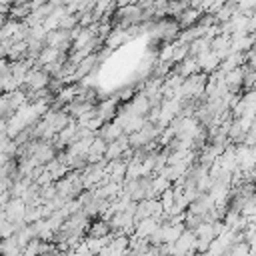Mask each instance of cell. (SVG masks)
Segmentation results:
<instances>
[{
  "mask_svg": "<svg viewBox=\"0 0 256 256\" xmlns=\"http://www.w3.org/2000/svg\"><path fill=\"white\" fill-rule=\"evenodd\" d=\"M204 90H206V74L198 72V74H194V76H190L182 82V86H180V90L174 98L180 100V102L190 100V98H198V96L204 94Z\"/></svg>",
  "mask_w": 256,
  "mask_h": 256,
  "instance_id": "cell-1",
  "label": "cell"
},
{
  "mask_svg": "<svg viewBox=\"0 0 256 256\" xmlns=\"http://www.w3.org/2000/svg\"><path fill=\"white\" fill-rule=\"evenodd\" d=\"M24 86L30 90V94L42 92V90H46L50 86V76L42 68H32L24 78Z\"/></svg>",
  "mask_w": 256,
  "mask_h": 256,
  "instance_id": "cell-2",
  "label": "cell"
},
{
  "mask_svg": "<svg viewBox=\"0 0 256 256\" xmlns=\"http://www.w3.org/2000/svg\"><path fill=\"white\" fill-rule=\"evenodd\" d=\"M26 204L22 198H10V202L2 208L6 214V220H10L12 224H22L24 222V214H26Z\"/></svg>",
  "mask_w": 256,
  "mask_h": 256,
  "instance_id": "cell-3",
  "label": "cell"
},
{
  "mask_svg": "<svg viewBox=\"0 0 256 256\" xmlns=\"http://www.w3.org/2000/svg\"><path fill=\"white\" fill-rule=\"evenodd\" d=\"M126 150H130V140H128V136L124 134V136H120L118 140H114V142L108 144L106 154H104V160H108V162H112V160H120V158L124 156Z\"/></svg>",
  "mask_w": 256,
  "mask_h": 256,
  "instance_id": "cell-4",
  "label": "cell"
},
{
  "mask_svg": "<svg viewBox=\"0 0 256 256\" xmlns=\"http://www.w3.org/2000/svg\"><path fill=\"white\" fill-rule=\"evenodd\" d=\"M76 138H78V124H76L74 118H72L70 124H68L64 130H60V132L56 134L54 142H56V148H64V146H70Z\"/></svg>",
  "mask_w": 256,
  "mask_h": 256,
  "instance_id": "cell-5",
  "label": "cell"
},
{
  "mask_svg": "<svg viewBox=\"0 0 256 256\" xmlns=\"http://www.w3.org/2000/svg\"><path fill=\"white\" fill-rule=\"evenodd\" d=\"M116 102H118V98L114 96V98H106V100H102L98 106H96V114H98V118L106 124V122H110L112 118H116V110H118V106H116Z\"/></svg>",
  "mask_w": 256,
  "mask_h": 256,
  "instance_id": "cell-6",
  "label": "cell"
},
{
  "mask_svg": "<svg viewBox=\"0 0 256 256\" xmlns=\"http://www.w3.org/2000/svg\"><path fill=\"white\" fill-rule=\"evenodd\" d=\"M196 60H198V68L202 70V74H212V72H216V70L220 68V64H222V60H220L212 50L200 54Z\"/></svg>",
  "mask_w": 256,
  "mask_h": 256,
  "instance_id": "cell-7",
  "label": "cell"
},
{
  "mask_svg": "<svg viewBox=\"0 0 256 256\" xmlns=\"http://www.w3.org/2000/svg\"><path fill=\"white\" fill-rule=\"evenodd\" d=\"M70 42H72V38H70V32H68V30H54V32H50L48 38H46V46L56 48V50H60V52H62V48H66Z\"/></svg>",
  "mask_w": 256,
  "mask_h": 256,
  "instance_id": "cell-8",
  "label": "cell"
},
{
  "mask_svg": "<svg viewBox=\"0 0 256 256\" xmlns=\"http://www.w3.org/2000/svg\"><path fill=\"white\" fill-rule=\"evenodd\" d=\"M160 222L156 220V218H144V220H140V222H136V226H134V234L138 236V238H150L160 226H158Z\"/></svg>",
  "mask_w": 256,
  "mask_h": 256,
  "instance_id": "cell-9",
  "label": "cell"
},
{
  "mask_svg": "<svg viewBox=\"0 0 256 256\" xmlns=\"http://www.w3.org/2000/svg\"><path fill=\"white\" fill-rule=\"evenodd\" d=\"M184 230V224H162V244H174Z\"/></svg>",
  "mask_w": 256,
  "mask_h": 256,
  "instance_id": "cell-10",
  "label": "cell"
},
{
  "mask_svg": "<svg viewBox=\"0 0 256 256\" xmlns=\"http://www.w3.org/2000/svg\"><path fill=\"white\" fill-rule=\"evenodd\" d=\"M98 132H100V138H102L104 142H108V144L114 142V140H118L120 136H124V130H122L114 120H112V122H106Z\"/></svg>",
  "mask_w": 256,
  "mask_h": 256,
  "instance_id": "cell-11",
  "label": "cell"
},
{
  "mask_svg": "<svg viewBox=\"0 0 256 256\" xmlns=\"http://www.w3.org/2000/svg\"><path fill=\"white\" fill-rule=\"evenodd\" d=\"M200 16H204V14H202L198 8H190V6H188V8L178 16V24L184 26V30H186V28H192V26H196V24L200 22Z\"/></svg>",
  "mask_w": 256,
  "mask_h": 256,
  "instance_id": "cell-12",
  "label": "cell"
},
{
  "mask_svg": "<svg viewBox=\"0 0 256 256\" xmlns=\"http://www.w3.org/2000/svg\"><path fill=\"white\" fill-rule=\"evenodd\" d=\"M244 74H246L244 66H240V68H236V70L226 74L224 80H226V86H228L230 92H236V90H240V86H244Z\"/></svg>",
  "mask_w": 256,
  "mask_h": 256,
  "instance_id": "cell-13",
  "label": "cell"
},
{
  "mask_svg": "<svg viewBox=\"0 0 256 256\" xmlns=\"http://www.w3.org/2000/svg\"><path fill=\"white\" fill-rule=\"evenodd\" d=\"M62 58V52L60 50H56V48H50V46H44L42 48V52L38 54V58H36V64L38 66H50V64H54L56 60H60Z\"/></svg>",
  "mask_w": 256,
  "mask_h": 256,
  "instance_id": "cell-14",
  "label": "cell"
},
{
  "mask_svg": "<svg viewBox=\"0 0 256 256\" xmlns=\"http://www.w3.org/2000/svg\"><path fill=\"white\" fill-rule=\"evenodd\" d=\"M198 60L194 58V56H188V58H184L180 64H178V74L186 80V78H190V76H194V74H198Z\"/></svg>",
  "mask_w": 256,
  "mask_h": 256,
  "instance_id": "cell-15",
  "label": "cell"
},
{
  "mask_svg": "<svg viewBox=\"0 0 256 256\" xmlns=\"http://www.w3.org/2000/svg\"><path fill=\"white\" fill-rule=\"evenodd\" d=\"M24 248L16 242V238H6L0 242V256H22Z\"/></svg>",
  "mask_w": 256,
  "mask_h": 256,
  "instance_id": "cell-16",
  "label": "cell"
},
{
  "mask_svg": "<svg viewBox=\"0 0 256 256\" xmlns=\"http://www.w3.org/2000/svg\"><path fill=\"white\" fill-rule=\"evenodd\" d=\"M210 48H212V40H208V38H196V40L190 44V56L198 58L200 54L210 52Z\"/></svg>",
  "mask_w": 256,
  "mask_h": 256,
  "instance_id": "cell-17",
  "label": "cell"
},
{
  "mask_svg": "<svg viewBox=\"0 0 256 256\" xmlns=\"http://www.w3.org/2000/svg\"><path fill=\"white\" fill-rule=\"evenodd\" d=\"M88 234L90 238H104L110 234V222H104V220H98L94 224L88 226Z\"/></svg>",
  "mask_w": 256,
  "mask_h": 256,
  "instance_id": "cell-18",
  "label": "cell"
},
{
  "mask_svg": "<svg viewBox=\"0 0 256 256\" xmlns=\"http://www.w3.org/2000/svg\"><path fill=\"white\" fill-rule=\"evenodd\" d=\"M158 60H160V64H172V60H174V42H166L160 48Z\"/></svg>",
  "mask_w": 256,
  "mask_h": 256,
  "instance_id": "cell-19",
  "label": "cell"
},
{
  "mask_svg": "<svg viewBox=\"0 0 256 256\" xmlns=\"http://www.w3.org/2000/svg\"><path fill=\"white\" fill-rule=\"evenodd\" d=\"M228 256H250V244L248 242H236L228 250Z\"/></svg>",
  "mask_w": 256,
  "mask_h": 256,
  "instance_id": "cell-20",
  "label": "cell"
},
{
  "mask_svg": "<svg viewBox=\"0 0 256 256\" xmlns=\"http://www.w3.org/2000/svg\"><path fill=\"white\" fill-rule=\"evenodd\" d=\"M244 86L248 90H254L256 88V72L254 70H248L246 68V74H244Z\"/></svg>",
  "mask_w": 256,
  "mask_h": 256,
  "instance_id": "cell-21",
  "label": "cell"
},
{
  "mask_svg": "<svg viewBox=\"0 0 256 256\" xmlns=\"http://www.w3.org/2000/svg\"><path fill=\"white\" fill-rule=\"evenodd\" d=\"M246 68L256 72V50H254V48H252V50L246 54Z\"/></svg>",
  "mask_w": 256,
  "mask_h": 256,
  "instance_id": "cell-22",
  "label": "cell"
},
{
  "mask_svg": "<svg viewBox=\"0 0 256 256\" xmlns=\"http://www.w3.org/2000/svg\"><path fill=\"white\" fill-rule=\"evenodd\" d=\"M60 256H74L72 252H64V254H60Z\"/></svg>",
  "mask_w": 256,
  "mask_h": 256,
  "instance_id": "cell-23",
  "label": "cell"
},
{
  "mask_svg": "<svg viewBox=\"0 0 256 256\" xmlns=\"http://www.w3.org/2000/svg\"><path fill=\"white\" fill-rule=\"evenodd\" d=\"M252 198L256 200V186H254V192H252Z\"/></svg>",
  "mask_w": 256,
  "mask_h": 256,
  "instance_id": "cell-24",
  "label": "cell"
}]
</instances>
